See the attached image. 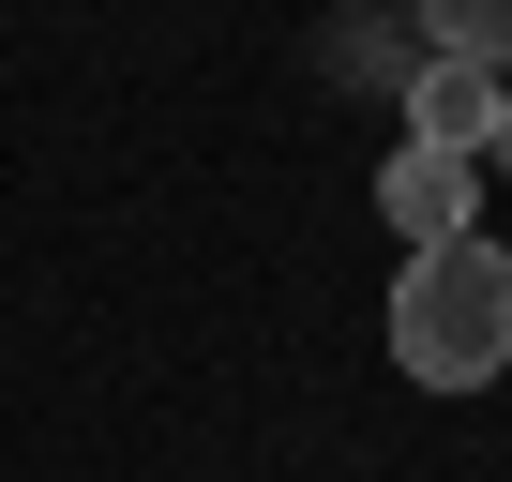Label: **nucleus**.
<instances>
[{
  "label": "nucleus",
  "mask_w": 512,
  "mask_h": 482,
  "mask_svg": "<svg viewBox=\"0 0 512 482\" xmlns=\"http://www.w3.org/2000/svg\"><path fill=\"white\" fill-rule=\"evenodd\" d=\"M392 362L422 392H497L512 377V241H422L392 272Z\"/></svg>",
  "instance_id": "f257e3e1"
},
{
  "label": "nucleus",
  "mask_w": 512,
  "mask_h": 482,
  "mask_svg": "<svg viewBox=\"0 0 512 482\" xmlns=\"http://www.w3.org/2000/svg\"><path fill=\"white\" fill-rule=\"evenodd\" d=\"M377 226L407 241V257H422V241H467V226H482V166H467V151H422V136H407V151L377 166Z\"/></svg>",
  "instance_id": "f03ea898"
},
{
  "label": "nucleus",
  "mask_w": 512,
  "mask_h": 482,
  "mask_svg": "<svg viewBox=\"0 0 512 482\" xmlns=\"http://www.w3.org/2000/svg\"><path fill=\"white\" fill-rule=\"evenodd\" d=\"M407 136L482 166V136H497V76H482V61H422V91H407Z\"/></svg>",
  "instance_id": "7ed1b4c3"
},
{
  "label": "nucleus",
  "mask_w": 512,
  "mask_h": 482,
  "mask_svg": "<svg viewBox=\"0 0 512 482\" xmlns=\"http://www.w3.org/2000/svg\"><path fill=\"white\" fill-rule=\"evenodd\" d=\"M407 16H422V46H437V61L512 76V0H407Z\"/></svg>",
  "instance_id": "20e7f679"
},
{
  "label": "nucleus",
  "mask_w": 512,
  "mask_h": 482,
  "mask_svg": "<svg viewBox=\"0 0 512 482\" xmlns=\"http://www.w3.org/2000/svg\"><path fill=\"white\" fill-rule=\"evenodd\" d=\"M482 166H497V181H512V76H497V136H482Z\"/></svg>",
  "instance_id": "39448f33"
}]
</instances>
